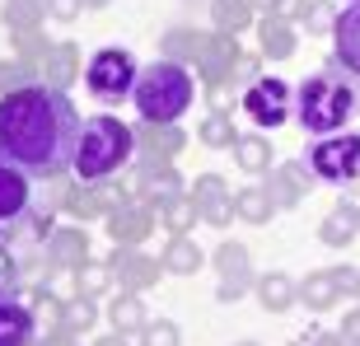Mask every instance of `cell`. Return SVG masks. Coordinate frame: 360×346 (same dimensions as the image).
<instances>
[{"label": "cell", "instance_id": "cell-1", "mask_svg": "<svg viewBox=\"0 0 360 346\" xmlns=\"http://www.w3.org/2000/svg\"><path fill=\"white\" fill-rule=\"evenodd\" d=\"M75 141H80V113L66 98V89L38 80L14 94H0V160L5 164L61 183L75 164Z\"/></svg>", "mask_w": 360, "mask_h": 346}, {"label": "cell", "instance_id": "cell-2", "mask_svg": "<svg viewBox=\"0 0 360 346\" xmlns=\"http://www.w3.org/2000/svg\"><path fill=\"white\" fill-rule=\"evenodd\" d=\"M136 160V132L127 127L122 117H98L80 122V141H75V178L80 183H108V178H117L127 164Z\"/></svg>", "mask_w": 360, "mask_h": 346}, {"label": "cell", "instance_id": "cell-3", "mask_svg": "<svg viewBox=\"0 0 360 346\" xmlns=\"http://www.w3.org/2000/svg\"><path fill=\"white\" fill-rule=\"evenodd\" d=\"M356 108H360V84H351L337 61L328 70H319V75H309V80L295 89V113H300V127H304L309 136L342 132Z\"/></svg>", "mask_w": 360, "mask_h": 346}, {"label": "cell", "instance_id": "cell-4", "mask_svg": "<svg viewBox=\"0 0 360 346\" xmlns=\"http://www.w3.org/2000/svg\"><path fill=\"white\" fill-rule=\"evenodd\" d=\"M197 98V80L183 61H155V66L141 70V80L131 89V103L146 122H178Z\"/></svg>", "mask_w": 360, "mask_h": 346}, {"label": "cell", "instance_id": "cell-5", "mask_svg": "<svg viewBox=\"0 0 360 346\" xmlns=\"http://www.w3.org/2000/svg\"><path fill=\"white\" fill-rule=\"evenodd\" d=\"M304 164L319 183H333V187H347L360 178V136H319L314 146L304 150Z\"/></svg>", "mask_w": 360, "mask_h": 346}, {"label": "cell", "instance_id": "cell-6", "mask_svg": "<svg viewBox=\"0 0 360 346\" xmlns=\"http://www.w3.org/2000/svg\"><path fill=\"white\" fill-rule=\"evenodd\" d=\"M141 80V66H136V56L127 47H103V52L89 56V70H84V84L98 103H122L127 94L136 89Z\"/></svg>", "mask_w": 360, "mask_h": 346}, {"label": "cell", "instance_id": "cell-7", "mask_svg": "<svg viewBox=\"0 0 360 346\" xmlns=\"http://www.w3.org/2000/svg\"><path fill=\"white\" fill-rule=\"evenodd\" d=\"M239 108L253 117V127H262V132H271V127H281V122L290 117V84L276 80V75H262V80H253L248 89H243Z\"/></svg>", "mask_w": 360, "mask_h": 346}, {"label": "cell", "instance_id": "cell-8", "mask_svg": "<svg viewBox=\"0 0 360 346\" xmlns=\"http://www.w3.org/2000/svg\"><path fill=\"white\" fill-rule=\"evenodd\" d=\"M211 267H215V300L220 305H234L243 290H253L257 276H253V257H248V248L243 243H220L211 253Z\"/></svg>", "mask_w": 360, "mask_h": 346}, {"label": "cell", "instance_id": "cell-9", "mask_svg": "<svg viewBox=\"0 0 360 346\" xmlns=\"http://www.w3.org/2000/svg\"><path fill=\"white\" fill-rule=\"evenodd\" d=\"M136 160H150V164H174L178 155H183L187 136L178 122H136Z\"/></svg>", "mask_w": 360, "mask_h": 346}, {"label": "cell", "instance_id": "cell-10", "mask_svg": "<svg viewBox=\"0 0 360 346\" xmlns=\"http://www.w3.org/2000/svg\"><path fill=\"white\" fill-rule=\"evenodd\" d=\"M239 42H234V33H206L201 38V52L192 66L201 70V84L211 89V84H229V75H234V61H239Z\"/></svg>", "mask_w": 360, "mask_h": 346}, {"label": "cell", "instance_id": "cell-11", "mask_svg": "<svg viewBox=\"0 0 360 346\" xmlns=\"http://www.w3.org/2000/svg\"><path fill=\"white\" fill-rule=\"evenodd\" d=\"M108 267H112V276H117L122 290H150V286H160V276H164V262H160V257L141 253V248H127V243H117V248H112Z\"/></svg>", "mask_w": 360, "mask_h": 346}, {"label": "cell", "instance_id": "cell-12", "mask_svg": "<svg viewBox=\"0 0 360 346\" xmlns=\"http://www.w3.org/2000/svg\"><path fill=\"white\" fill-rule=\"evenodd\" d=\"M33 215V173L0 160V225H24Z\"/></svg>", "mask_w": 360, "mask_h": 346}, {"label": "cell", "instance_id": "cell-13", "mask_svg": "<svg viewBox=\"0 0 360 346\" xmlns=\"http://www.w3.org/2000/svg\"><path fill=\"white\" fill-rule=\"evenodd\" d=\"M183 192V178L174 173V164H150V160H136V201L160 211L169 197Z\"/></svg>", "mask_w": 360, "mask_h": 346}, {"label": "cell", "instance_id": "cell-14", "mask_svg": "<svg viewBox=\"0 0 360 346\" xmlns=\"http://www.w3.org/2000/svg\"><path fill=\"white\" fill-rule=\"evenodd\" d=\"M333 61L347 75L360 80V0H351L347 10H337V24H333Z\"/></svg>", "mask_w": 360, "mask_h": 346}, {"label": "cell", "instance_id": "cell-15", "mask_svg": "<svg viewBox=\"0 0 360 346\" xmlns=\"http://www.w3.org/2000/svg\"><path fill=\"white\" fill-rule=\"evenodd\" d=\"M108 234H112V243L141 248V243L155 234V211L141 206V201H127V206H117V211H108Z\"/></svg>", "mask_w": 360, "mask_h": 346}, {"label": "cell", "instance_id": "cell-16", "mask_svg": "<svg viewBox=\"0 0 360 346\" xmlns=\"http://www.w3.org/2000/svg\"><path fill=\"white\" fill-rule=\"evenodd\" d=\"M314 183H319V178L309 173V164L290 160V164H281V169L267 178V192H271V201H276V211H290V206H300V201L309 197Z\"/></svg>", "mask_w": 360, "mask_h": 346}, {"label": "cell", "instance_id": "cell-17", "mask_svg": "<svg viewBox=\"0 0 360 346\" xmlns=\"http://www.w3.org/2000/svg\"><path fill=\"white\" fill-rule=\"evenodd\" d=\"M38 342V314L19 295L0 300V346H33Z\"/></svg>", "mask_w": 360, "mask_h": 346}, {"label": "cell", "instance_id": "cell-18", "mask_svg": "<svg viewBox=\"0 0 360 346\" xmlns=\"http://www.w3.org/2000/svg\"><path fill=\"white\" fill-rule=\"evenodd\" d=\"M80 262H89V234L75 225H61L47 234V267L52 271H75Z\"/></svg>", "mask_w": 360, "mask_h": 346}, {"label": "cell", "instance_id": "cell-19", "mask_svg": "<svg viewBox=\"0 0 360 346\" xmlns=\"http://www.w3.org/2000/svg\"><path fill=\"white\" fill-rule=\"evenodd\" d=\"M295 47H300V38H295L290 19H276L271 10L257 19V56L262 61H290Z\"/></svg>", "mask_w": 360, "mask_h": 346}, {"label": "cell", "instance_id": "cell-20", "mask_svg": "<svg viewBox=\"0 0 360 346\" xmlns=\"http://www.w3.org/2000/svg\"><path fill=\"white\" fill-rule=\"evenodd\" d=\"M75 75H84L80 70V47H75V42H52L47 56L38 61V80L52 84V89H70Z\"/></svg>", "mask_w": 360, "mask_h": 346}, {"label": "cell", "instance_id": "cell-21", "mask_svg": "<svg viewBox=\"0 0 360 346\" xmlns=\"http://www.w3.org/2000/svg\"><path fill=\"white\" fill-rule=\"evenodd\" d=\"M257 305L267 309V314H285V309L300 300V286H295L285 271H267V276H257Z\"/></svg>", "mask_w": 360, "mask_h": 346}, {"label": "cell", "instance_id": "cell-22", "mask_svg": "<svg viewBox=\"0 0 360 346\" xmlns=\"http://www.w3.org/2000/svg\"><path fill=\"white\" fill-rule=\"evenodd\" d=\"M108 323H112V333H141L146 328V300H141V290H122L112 305H108Z\"/></svg>", "mask_w": 360, "mask_h": 346}, {"label": "cell", "instance_id": "cell-23", "mask_svg": "<svg viewBox=\"0 0 360 346\" xmlns=\"http://www.w3.org/2000/svg\"><path fill=\"white\" fill-rule=\"evenodd\" d=\"M61 211L75 215V220H94V215H108L103 211V197H98V187L94 183H61Z\"/></svg>", "mask_w": 360, "mask_h": 346}, {"label": "cell", "instance_id": "cell-24", "mask_svg": "<svg viewBox=\"0 0 360 346\" xmlns=\"http://www.w3.org/2000/svg\"><path fill=\"white\" fill-rule=\"evenodd\" d=\"M253 0H211V24H215V33H234L239 38L243 28L253 24Z\"/></svg>", "mask_w": 360, "mask_h": 346}, {"label": "cell", "instance_id": "cell-25", "mask_svg": "<svg viewBox=\"0 0 360 346\" xmlns=\"http://www.w3.org/2000/svg\"><path fill=\"white\" fill-rule=\"evenodd\" d=\"M337 300H342V290H337V276H333V271H314V276L300 281V305L314 309V314L333 309Z\"/></svg>", "mask_w": 360, "mask_h": 346}, {"label": "cell", "instance_id": "cell-26", "mask_svg": "<svg viewBox=\"0 0 360 346\" xmlns=\"http://www.w3.org/2000/svg\"><path fill=\"white\" fill-rule=\"evenodd\" d=\"M234 211H239L243 225H267L271 215H276V201H271L267 187H239L234 192Z\"/></svg>", "mask_w": 360, "mask_h": 346}, {"label": "cell", "instance_id": "cell-27", "mask_svg": "<svg viewBox=\"0 0 360 346\" xmlns=\"http://www.w3.org/2000/svg\"><path fill=\"white\" fill-rule=\"evenodd\" d=\"M155 220H160V225L178 239V234H187V229L201 220V211H197V201H192V197H183V192H178V197H169L160 211H155Z\"/></svg>", "mask_w": 360, "mask_h": 346}, {"label": "cell", "instance_id": "cell-28", "mask_svg": "<svg viewBox=\"0 0 360 346\" xmlns=\"http://www.w3.org/2000/svg\"><path fill=\"white\" fill-rule=\"evenodd\" d=\"M0 19H5L10 33L42 28V19H47V0H5V5H0Z\"/></svg>", "mask_w": 360, "mask_h": 346}, {"label": "cell", "instance_id": "cell-29", "mask_svg": "<svg viewBox=\"0 0 360 346\" xmlns=\"http://www.w3.org/2000/svg\"><path fill=\"white\" fill-rule=\"evenodd\" d=\"M201 38H206V33H197V28H169V33H164L160 38V56L164 61H197V52H201Z\"/></svg>", "mask_w": 360, "mask_h": 346}, {"label": "cell", "instance_id": "cell-30", "mask_svg": "<svg viewBox=\"0 0 360 346\" xmlns=\"http://www.w3.org/2000/svg\"><path fill=\"white\" fill-rule=\"evenodd\" d=\"M229 155H234V164H239L243 173H267L271 169V146L262 136H239V141L229 146Z\"/></svg>", "mask_w": 360, "mask_h": 346}, {"label": "cell", "instance_id": "cell-31", "mask_svg": "<svg viewBox=\"0 0 360 346\" xmlns=\"http://www.w3.org/2000/svg\"><path fill=\"white\" fill-rule=\"evenodd\" d=\"M164 271H174V276H192V271H197L201 267V248L192 239H187V234H178V239H169L164 243Z\"/></svg>", "mask_w": 360, "mask_h": 346}, {"label": "cell", "instance_id": "cell-32", "mask_svg": "<svg viewBox=\"0 0 360 346\" xmlns=\"http://www.w3.org/2000/svg\"><path fill=\"white\" fill-rule=\"evenodd\" d=\"M70 276H75V295H89V300H103L108 286L117 281V276H112V267H108V262H94V257H89V262H80Z\"/></svg>", "mask_w": 360, "mask_h": 346}, {"label": "cell", "instance_id": "cell-33", "mask_svg": "<svg viewBox=\"0 0 360 346\" xmlns=\"http://www.w3.org/2000/svg\"><path fill=\"white\" fill-rule=\"evenodd\" d=\"M356 229H360V220L347 211V206H337V211H328V215H323L319 239L328 243V248H347V243L356 239Z\"/></svg>", "mask_w": 360, "mask_h": 346}, {"label": "cell", "instance_id": "cell-34", "mask_svg": "<svg viewBox=\"0 0 360 346\" xmlns=\"http://www.w3.org/2000/svg\"><path fill=\"white\" fill-rule=\"evenodd\" d=\"M197 136H201V146H211V150H229L234 141H239V132H234V117H229V113H206Z\"/></svg>", "mask_w": 360, "mask_h": 346}, {"label": "cell", "instance_id": "cell-35", "mask_svg": "<svg viewBox=\"0 0 360 346\" xmlns=\"http://www.w3.org/2000/svg\"><path fill=\"white\" fill-rule=\"evenodd\" d=\"M61 323H66L70 337L94 333V323H98V305H94L89 295H75V300H66V314H61Z\"/></svg>", "mask_w": 360, "mask_h": 346}, {"label": "cell", "instance_id": "cell-36", "mask_svg": "<svg viewBox=\"0 0 360 346\" xmlns=\"http://www.w3.org/2000/svg\"><path fill=\"white\" fill-rule=\"evenodd\" d=\"M33 75H38V66H28V61H19V56L0 61V94H14V89H24V84H38Z\"/></svg>", "mask_w": 360, "mask_h": 346}, {"label": "cell", "instance_id": "cell-37", "mask_svg": "<svg viewBox=\"0 0 360 346\" xmlns=\"http://www.w3.org/2000/svg\"><path fill=\"white\" fill-rule=\"evenodd\" d=\"M136 337H141V346H183V333L174 319H150Z\"/></svg>", "mask_w": 360, "mask_h": 346}, {"label": "cell", "instance_id": "cell-38", "mask_svg": "<svg viewBox=\"0 0 360 346\" xmlns=\"http://www.w3.org/2000/svg\"><path fill=\"white\" fill-rule=\"evenodd\" d=\"M47 47H52V38H42V28L14 33V52H19V61H28V66H38L42 56H47Z\"/></svg>", "mask_w": 360, "mask_h": 346}, {"label": "cell", "instance_id": "cell-39", "mask_svg": "<svg viewBox=\"0 0 360 346\" xmlns=\"http://www.w3.org/2000/svg\"><path fill=\"white\" fill-rule=\"evenodd\" d=\"M234 220H239V211H234V192H229V197H220V201H206V206H201V225L225 229V225H234Z\"/></svg>", "mask_w": 360, "mask_h": 346}, {"label": "cell", "instance_id": "cell-40", "mask_svg": "<svg viewBox=\"0 0 360 346\" xmlns=\"http://www.w3.org/2000/svg\"><path fill=\"white\" fill-rule=\"evenodd\" d=\"M220 197H229L225 178H220V173H201V178H197V187H192V201H197V211L206 206V201H220Z\"/></svg>", "mask_w": 360, "mask_h": 346}, {"label": "cell", "instance_id": "cell-41", "mask_svg": "<svg viewBox=\"0 0 360 346\" xmlns=\"http://www.w3.org/2000/svg\"><path fill=\"white\" fill-rule=\"evenodd\" d=\"M14 286H19V262H14V253L0 243V300L14 295Z\"/></svg>", "mask_w": 360, "mask_h": 346}, {"label": "cell", "instance_id": "cell-42", "mask_svg": "<svg viewBox=\"0 0 360 346\" xmlns=\"http://www.w3.org/2000/svg\"><path fill=\"white\" fill-rule=\"evenodd\" d=\"M84 10V0H47V14H52L56 24H75Z\"/></svg>", "mask_w": 360, "mask_h": 346}, {"label": "cell", "instance_id": "cell-43", "mask_svg": "<svg viewBox=\"0 0 360 346\" xmlns=\"http://www.w3.org/2000/svg\"><path fill=\"white\" fill-rule=\"evenodd\" d=\"M309 5H314V0H271V14H276V19H300V24H304V14H309Z\"/></svg>", "mask_w": 360, "mask_h": 346}, {"label": "cell", "instance_id": "cell-44", "mask_svg": "<svg viewBox=\"0 0 360 346\" xmlns=\"http://www.w3.org/2000/svg\"><path fill=\"white\" fill-rule=\"evenodd\" d=\"M257 61H262V56H239V61H234V75H229V84H234V89H248V84L257 80Z\"/></svg>", "mask_w": 360, "mask_h": 346}, {"label": "cell", "instance_id": "cell-45", "mask_svg": "<svg viewBox=\"0 0 360 346\" xmlns=\"http://www.w3.org/2000/svg\"><path fill=\"white\" fill-rule=\"evenodd\" d=\"M304 24L314 28V33H323V28H328V33H333V24H337V14L328 10V5H319V0H314V5H309V14H304Z\"/></svg>", "mask_w": 360, "mask_h": 346}, {"label": "cell", "instance_id": "cell-46", "mask_svg": "<svg viewBox=\"0 0 360 346\" xmlns=\"http://www.w3.org/2000/svg\"><path fill=\"white\" fill-rule=\"evenodd\" d=\"M295 346H347V337H337V333H319V328H309V333L295 337Z\"/></svg>", "mask_w": 360, "mask_h": 346}, {"label": "cell", "instance_id": "cell-47", "mask_svg": "<svg viewBox=\"0 0 360 346\" xmlns=\"http://www.w3.org/2000/svg\"><path fill=\"white\" fill-rule=\"evenodd\" d=\"M333 276H337V290H342V295H356L360 290V276L351 271V267H333Z\"/></svg>", "mask_w": 360, "mask_h": 346}, {"label": "cell", "instance_id": "cell-48", "mask_svg": "<svg viewBox=\"0 0 360 346\" xmlns=\"http://www.w3.org/2000/svg\"><path fill=\"white\" fill-rule=\"evenodd\" d=\"M342 337H347V342H356V337H360V305L342 319Z\"/></svg>", "mask_w": 360, "mask_h": 346}, {"label": "cell", "instance_id": "cell-49", "mask_svg": "<svg viewBox=\"0 0 360 346\" xmlns=\"http://www.w3.org/2000/svg\"><path fill=\"white\" fill-rule=\"evenodd\" d=\"M337 206H347V211H351V215H356V220H360V192H356V187H347V192H342V201H337Z\"/></svg>", "mask_w": 360, "mask_h": 346}, {"label": "cell", "instance_id": "cell-50", "mask_svg": "<svg viewBox=\"0 0 360 346\" xmlns=\"http://www.w3.org/2000/svg\"><path fill=\"white\" fill-rule=\"evenodd\" d=\"M94 346H131V342H127V333H112V337H98Z\"/></svg>", "mask_w": 360, "mask_h": 346}, {"label": "cell", "instance_id": "cell-51", "mask_svg": "<svg viewBox=\"0 0 360 346\" xmlns=\"http://www.w3.org/2000/svg\"><path fill=\"white\" fill-rule=\"evenodd\" d=\"M84 5H89V10H103V5H108V0H84Z\"/></svg>", "mask_w": 360, "mask_h": 346}, {"label": "cell", "instance_id": "cell-52", "mask_svg": "<svg viewBox=\"0 0 360 346\" xmlns=\"http://www.w3.org/2000/svg\"><path fill=\"white\" fill-rule=\"evenodd\" d=\"M347 346H360V337H356V342H347Z\"/></svg>", "mask_w": 360, "mask_h": 346}, {"label": "cell", "instance_id": "cell-53", "mask_svg": "<svg viewBox=\"0 0 360 346\" xmlns=\"http://www.w3.org/2000/svg\"><path fill=\"white\" fill-rule=\"evenodd\" d=\"M239 346H257V342H239Z\"/></svg>", "mask_w": 360, "mask_h": 346}, {"label": "cell", "instance_id": "cell-54", "mask_svg": "<svg viewBox=\"0 0 360 346\" xmlns=\"http://www.w3.org/2000/svg\"><path fill=\"white\" fill-rule=\"evenodd\" d=\"M356 300H360V290H356Z\"/></svg>", "mask_w": 360, "mask_h": 346}, {"label": "cell", "instance_id": "cell-55", "mask_svg": "<svg viewBox=\"0 0 360 346\" xmlns=\"http://www.w3.org/2000/svg\"><path fill=\"white\" fill-rule=\"evenodd\" d=\"M66 346H75V342H66Z\"/></svg>", "mask_w": 360, "mask_h": 346}, {"label": "cell", "instance_id": "cell-56", "mask_svg": "<svg viewBox=\"0 0 360 346\" xmlns=\"http://www.w3.org/2000/svg\"><path fill=\"white\" fill-rule=\"evenodd\" d=\"M356 113H360V108H356Z\"/></svg>", "mask_w": 360, "mask_h": 346}]
</instances>
